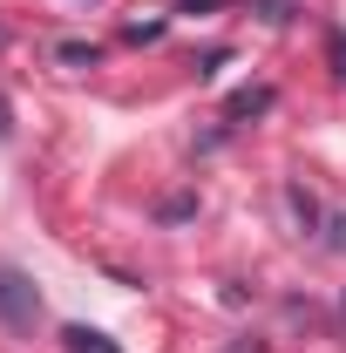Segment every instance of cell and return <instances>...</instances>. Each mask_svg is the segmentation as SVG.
<instances>
[{"label":"cell","mask_w":346,"mask_h":353,"mask_svg":"<svg viewBox=\"0 0 346 353\" xmlns=\"http://www.w3.org/2000/svg\"><path fill=\"white\" fill-rule=\"evenodd\" d=\"M123 34H130V41H156V34H163V21H130Z\"/></svg>","instance_id":"52a82bcc"},{"label":"cell","mask_w":346,"mask_h":353,"mask_svg":"<svg viewBox=\"0 0 346 353\" xmlns=\"http://www.w3.org/2000/svg\"><path fill=\"white\" fill-rule=\"evenodd\" d=\"M61 347L68 353H123L109 333H95V326H61Z\"/></svg>","instance_id":"7a4b0ae2"},{"label":"cell","mask_w":346,"mask_h":353,"mask_svg":"<svg viewBox=\"0 0 346 353\" xmlns=\"http://www.w3.org/2000/svg\"><path fill=\"white\" fill-rule=\"evenodd\" d=\"M34 312H41V292H34L14 265H0V319H7V326H28Z\"/></svg>","instance_id":"6da1fadb"},{"label":"cell","mask_w":346,"mask_h":353,"mask_svg":"<svg viewBox=\"0 0 346 353\" xmlns=\"http://www.w3.org/2000/svg\"><path fill=\"white\" fill-rule=\"evenodd\" d=\"M245 7H252V14H258V21H272V28H285V21H292V14H299V7H292V0H245Z\"/></svg>","instance_id":"5b68a950"},{"label":"cell","mask_w":346,"mask_h":353,"mask_svg":"<svg viewBox=\"0 0 346 353\" xmlns=\"http://www.w3.org/2000/svg\"><path fill=\"white\" fill-rule=\"evenodd\" d=\"M54 54H61L68 68H95V61H102V48H95V41H61Z\"/></svg>","instance_id":"277c9868"},{"label":"cell","mask_w":346,"mask_h":353,"mask_svg":"<svg viewBox=\"0 0 346 353\" xmlns=\"http://www.w3.org/2000/svg\"><path fill=\"white\" fill-rule=\"evenodd\" d=\"M265 109H272V88H238L224 102V123H245V116H265Z\"/></svg>","instance_id":"3957f363"},{"label":"cell","mask_w":346,"mask_h":353,"mask_svg":"<svg viewBox=\"0 0 346 353\" xmlns=\"http://www.w3.org/2000/svg\"><path fill=\"white\" fill-rule=\"evenodd\" d=\"M326 61H333V75L346 82V28H333V34H326Z\"/></svg>","instance_id":"8992f818"},{"label":"cell","mask_w":346,"mask_h":353,"mask_svg":"<svg viewBox=\"0 0 346 353\" xmlns=\"http://www.w3.org/2000/svg\"><path fill=\"white\" fill-rule=\"evenodd\" d=\"M0 136H14V102L0 95Z\"/></svg>","instance_id":"ba28073f"}]
</instances>
